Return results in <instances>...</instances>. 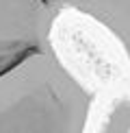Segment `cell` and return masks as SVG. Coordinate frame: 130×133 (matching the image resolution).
Here are the masks:
<instances>
[{"mask_svg":"<svg viewBox=\"0 0 130 133\" xmlns=\"http://www.w3.org/2000/svg\"><path fill=\"white\" fill-rule=\"evenodd\" d=\"M91 103L54 46L0 70V133H85Z\"/></svg>","mask_w":130,"mask_h":133,"instance_id":"6da1fadb","label":"cell"},{"mask_svg":"<svg viewBox=\"0 0 130 133\" xmlns=\"http://www.w3.org/2000/svg\"><path fill=\"white\" fill-rule=\"evenodd\" d=\"M63 0H0V70L54 46Z\"/></svg>","mask_w":130,"mask_h":133,"instance_id":"7a4b0ae2","label":"cell"},{"mask_svg":"<svg viewBox=\"0 0 130 133\" xmlns=\"http://www.w3.org/2000/svg\"><path fill=\"white\" fill-rule=\"evenodd\" d=\"M63 7L100 24L130 57V0H63Z\"/></svg>","mask_w":130,"mask_h":133,"instance_id":"3957f363","label":"cell"}]
</instances>
